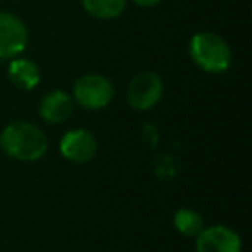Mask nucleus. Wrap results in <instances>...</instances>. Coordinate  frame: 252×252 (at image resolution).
Instances as JSON below:
<instances>
[{
    "label": "nucleus",
    "instance_id": "12",
    "mask_svg": "<svg viewBox=\"0 0 252 252\" xmlns=\"http://www.w3.org/2000/svg\"><path fill=\"white\" fill-rule=\"evenodd\" d=\"M133 4H137L138 7H156L161 0H131Z\"/></svg>",
    "mask_w": 252,
    "mask_h": 252
},
{
    "label": "nucleus",
    "instance_id": "8",
    "mask_svg": "<svg viewBox=\"0 0 252 252\" xmlns=\"http://www.w3.org/2000/svg\"><path fill=\"white\" fill-rule=\"evenodd\" d=\"M40 116L50 125H61L73 116L74 100L67 92L54 90L47 94L40 102Z\"/></svg>",
    "mask_w": 252,
    "mask_h": 252
},
{
    "label": "nucleus",
    "instance_id": "2",
    "mask_svg": "<svg viewBox=\"0 0 252 252\" xmlns=\"http://www.w3.org/2000/svg\"><path fill=\"white\" fill-rule=\"evenodd\" d=\"M189 52L192 61L206 73L220 74L230 67L231 49L226 40L211 32H200L190 38Z\"/></svg>",
    "mask_w": 252,
    "mask_h": 252
},
{
    "label": "nucleus",
    "instance_id": "6",
    "mask_svg": "<svg viewBox=\"0 0 252 252\" xmlns=\"http://www.w3.org/2000/svg\"><path fill=\"white\" fill-rule=\"evenodd\" d=\"M195 240L197 252H240L242 240L235 230L223 224L202 228Z\"/></svg>",
    "mask_w": 252,
    "mask_h": 252
},
{
    "label": "nucleus",
    "instance_id": "4",
    "mask_svg": "<svg viewBox=\"0 0 252 252\" xmlns=\"http://www.w3.org/2000/svg\"><path fill=\"white\" fill-rule=\"evenodd\" d=\"M28 28L12 12H0V59L11 61L19 57L28 45Z\"/></svg>",
    "mask_w": 252,
    "mask_h": 252
},
{
    "label": "nucleus",
    "instance_id": "1",
    "mask_svg": "<svg viewBox=\"0 0 252 252\" xmlns=\"http://www.w3.org/2000/svg\"><path fill=\"white\" fill-rule=\"evenodd\" d=\"M0 147L9 158L18 161H38L49 149L47 135L28 121H14L0 133Z\"/></svg>",
    "mask_w": 252,
    "mask_h": 252
},
{
    "label": "nucleus",
    "instance_id": "7",
    "mask_svg": "<svg viewBox=\"0 0 252 252\" xmlns=\"http://www.w3.org/2000/svg\"><path fill=\"white\" fill-rule=\"evenodd\" d=\"M61 154L71 162L83 164L95 158L97 154V140L88 130L76 128L64 133L61 138Z\"/></svg>",
    "mask_w": 252,
    "mask_h": 252
},
{
    "label": "nucleus",
    "instance_id": "5",
    "mask_svg": "<svg viewBox=\"0 0 252 252\" xmlns=\"http://www.w3.org/2000/svg\"><path fill=\"white\" fill-rule=\"evenodd\" d=\"M164 85L159 74L144 71L133 76L128 85V102L137 111H149L152 109L162 97Z\"/></svg>",
    "mask_w": 252,
    "mask_h": 252
},
{
    "label": "nucleus",
    "instance_id": "9",
    "mask_svg": "<svg viewBox=\"0 0 252 252\" xmlns=\"http://www.w3.org/2000/svg\"><path fill=\"white\" fill-rule=\"evenodd\" d=\"M7 76L14 87L21 88V90H33L40 83L42 74H40V67L35 61L14 57L9 63Z\"/></svg>",
    "mask_w": 252,
    "mask_h": 252
},
{
    "label": "nucleus",
    "instance_id": "3",
    "mask_svg": "<svg viewBox=\"0 0 252 252\" xmlns=\"http://www.w3.org/2000/svg\"><path fill=\"white\" fill-rule=\"evenodd\" d=\"M74 102L88 111H98L111 104L114 97V87L104 74L90 73L83 74L74 81L73 87Z\"/></svg>",
    "mask_w": 252,
    "mask_h": 252
},
{
    "label": "nucleus",
    "instance_id": "10",
    "mask_svg": "<svg viewBox=\"0 0 252 252\" xmlns=\"http://www.w3.org/2000/svg\"><path fill=\"white\" fill-rule=\"evenodd\" d=\"M173 224H175L176 231L183 237H197L204 228V220L195 209L190 207H182L175 213L173 218Z\"/></svg>",
    "mask_w": 252,
    "mask_h": 252
},
{
    "label": "nucleus",
    "instance_id": "11",
    "mask_svg": "<svg viewBox=\"0 0 252 252\" xmlns=\"http://www.w3.org/2000/svg\"><path fill=\"white\" fill-rule=\"evenodd\" d=\"M128 0H81V5L97 19H114L121 16Z\"/></svg>",
    "mask_w": 252,
    "mask_h": 252
}]
</instances>
